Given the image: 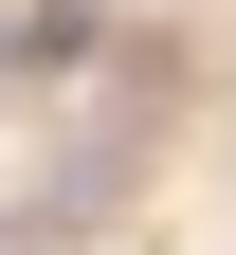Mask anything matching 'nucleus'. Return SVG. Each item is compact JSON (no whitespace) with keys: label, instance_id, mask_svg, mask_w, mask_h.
Masks as SVG:
<instances>
[]
</instances>
